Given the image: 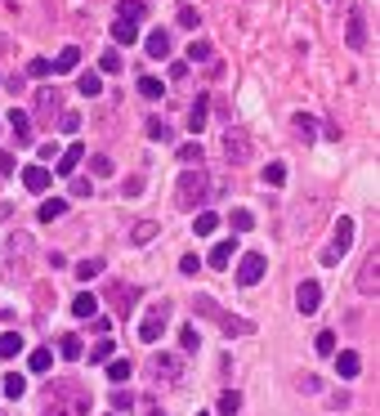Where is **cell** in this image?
Returning <instances> with one entry per match:
<instances>
[{"mask_svg":"<svg viewBox=\"0 0 380 416\" xmlns=\"http://www.w3.org/2000/svg\"><path fill=\"white\" fill-rule=\"evenodd\" d=\"M215 323L224 327V336H251L255 323H246V318H233V313H215Z\"/></svg>","mask_w":380,"mask_h":416,"instance_id":"5bb4252c","label":"cell"},{"mask_svg":"<svg viewBox=\"0 0 380 416\" xmlns=\"http://www.w3.org/2000/svg\"><path fill=\"white\" fill-rule=\"evenodd\" d=\"M349 246H354V220H349V215H340V220H336V238H332V246L322 251V264H336L344 251H349Z\"/></svg>","mask_w":380,"mask_h":416,"instance_id":"5b68a950","label":"cell"},{"mask_svg":"<svg viewBox=\"0 0 380 416\" xmlns=\"http://www.w3.org/2000/svg\"><path fill=\"white\" fill-rule=\"evenodd\" d=\"M108 300L117 305V313L125 318V313H130V305L139 300V287H130V282H112V287H108Z\"/></svg>","mask_w":380,"mask_h":416,"instance_id":"8fae6325","label":"cell"},{"mask_svg":"<svg viewBox=\"0 0 380 416\" xmlns=\"http://www.w3.org/2000/svg\"><path fill=\"white\" fill-rule=\"evenodd\" d=\"M215 228H220V215H215V210H202V215H197V224H192L197 238H210Z\"/></svg>","mask_w":380,"mask_h":416,"instance_id":"4316f807","label":"cell"},{"mask_svg":"<svg viewBox=\"0 0 380 416\" xmlns=\"http://www.w3.org/2000/svg\"><path fill=\"white\" fill-rule=\"evenodd\" d=\"M264 184H269V188H282L287 184V166L282 161H269V166H264Z\"/></svg>","mask_w":380,"mask_h":416,"instance_id":"1f68e13d","label":"cell"},{"mask_svg":"<svg viewBox=\"0 0 380 416\" xmlns=\"http://www.w3.org/2000/svg\"><path fill=\"white\" fill-rule=\"evenodd\" d=\"M148 139H157V143H170V126H166V121H157V116H153V121H148Z\"/></svg>","mask_w":380,"mask_h":416,"instance_id":"ee69618b","label":"cell"},{"mask_svg":"<svg viewBox=\"0 0 380 416\" xmlns=\"http://www.w3.org/2000/svg\"><path fill=\"white\" fill-rule=\"evenodd\" d=\"M49 179H54V175H49V166H23V188L27 193H45Z\"/></svg>","mask_w":380,"mask_h":416,"instance_id":"4fadbf2b","label":"cell"},{"mask_svg":"<svg viewBox=\"0 0 380 416\" xmlns=\"http://www.w3.org/2000/svg\"><path fill=\"white\" fill-rule=\"evenodd\" d=\"M139 94L143 98H161V94H166V86H161L157 76H139Z\"/></svg>","mask_w":380,"mask_h":416,"instance_id":"60d3db41","label":"cell"},{"mask_svg":"<svg viewBox=\"0 0 380 416\" xmlns=\"http://www.w3.org/2000/svg\"><path fill=\"white\" fill-rule=\"evenodd\" d=\"M27 394V380L23 376H5V398H23Z\"/></svg>","mask_w":380,"mask_h":416,"instance_id":"7dc6e473","label":"cell"},{"mask_svg":"<svg viewBox=\"0 0 380 416\" xmlns=\"http://www.w3.org/2000/svg\"><path fill=\"white\" fill-rule=\"evenodd\" d=\"M117 19L121 23H139V19H148V5L143 0H117Z\"/></svg>","mask_w":380,"mask_h":416,"instance_id":"ac0fdd59","label":"cell"},{"mask_svg":"<svg viewBox=\"0 0 380 416\" xmlns=\"http://www.w3.org/2000/svg\"><path fill=\"white\" fill-rule=\"evenodd\" d=\"M264 264H269V260H264L260 251H246L242 264H237V282H242V287H255V282L264 278Z\"/></svg>","mask_w":380,"mask_h":416,"instance_id":"52a82bcc","label":"cell"},{"mask_svg":"<svg viewBox=\"0 0 380 416\" xmlns=\"http://www.w3.org/2000/svg\"><path fill=\"white\" fill-rule=\"evenodd\" d=\"M242 412V394L237 390H224L220 394V416H237Z\"/></svg>","mask_w":380,"mask_h":416,"instance_id":"e575fe53","label":"cell"},{"mask_svg":"<svg viewBox=\"0 0 380 416\" xmlns=\"http://www.w3.org/2000/svg\"><path fill=\"white\" fill-rule=\"evenodd\" d=\"M143 193V175H130L125 179V197H139Z\"/></svg>","mask_w":380,"mask_h":416,"instance_id":"9f6ffc18","label":"cell"},{"mask_svg":"<svg viewBox=\"0 0 380 416\" xmlns=\"http://www.w3.org/2000/svg\"><path fill=\"white\" fill-rule=\"evenodd\" d=\"M197 416H206V412H197Z\"/></svg>","mask_w":380,"mask_h":416,"instance_id":"94428289","label":"cell"},{"mask_svg":"<svg viewBox=\"0 0 380 416\" xmlns=\"http://www.w3.org/2000/svg\"><path fill=\"white\" fill-rule=\"evenodd\" d=\"M76 63H81V49L68 45V49H58V59L49 63V68H54V72H76Z\"/></svg>","mask_w":380,"mask_h":416,"instance_id":"cb8c5ba5","label":"cell"},{"mask_svg":"<svg viewBox=\"0 0 380 416\" xmlns=\"http://www.w3.org/2000/svg\"><path fill=\"white\" fill-rule=\"evenodd\" d=\"M41 416H72V412L63 407V398H58L54 390H49V394H45V407H41Z\"/></svg>","mask_w":380,"mask_h":416,"instance_id":"b9f144b4","label":"cell"},{"mask_svg":"<svg viewBox=\"0 0 380 416\" xmlns=\"http://www.w3.org/2000/svg\"><path fill=\"white\" fill-rule=\"evenodd\" d=\"M202 157L206 153H202V143H197V139L192 143H179V161H184V166H202Z\"/></svg>","mask_w":380,"mask_h":416,"instance_id":"d590c367","label":"cell"},{"mask_svg":"<svg viewBox=\"0 0 380 416\" xmlns=\"http://www.w3.org/2000/svg\"><path fill=\"white\" fill-rule=\"evenodd\" d=\"M224 157H228V166H246V161H251V139H246V130H237V126L224 130Z\"/></svg>","mask_w":380,"mask_h":416,"instance_id":"3957f363","label":"cell"},{"mask_svg":"<svg viewBox=\"0 0 380 416\" xmlns=\"http://www.w3.org/2000/svg\"><path fill=\"white\" fill-rule=\"evenodd\" d=\"M90 166H94V175H98V179H108L112 171H117V166H112V157H103V153H98V157H90Z\"/></svg>","mask_w":380,"mask_h":416,"instance_id":"681fc988","label":"cell"},{"mask_svg":"<svg viewBox=\"0 0 380 416\" xmlns=\"http://www.w3.org/2000/svg\"><path fill=\"white\" fill-rule=\"evenodd\" d=\"M197 269H202V260H197V255H184V260H179V273H188V278H197Z\"/></svg>","mask_w":380,"mask_h":416,"instance_id":"11a10c76","label":"cell"},{"mask_svg":"<svg viewBox=\"0 0 380 416\" xmlns=\"http://www.w3.org/2000/svg\"><path fill=\"white\" fill-rule=\"evenodd\" d=\"M112 349H117L112 340H98V345H90V362H108V358H112Z\"/></svg>","mask_w":380,"mask_h":416,"instance_id":"bcb514c9","label":"cell"},{"mask_svg":"<svg viewBox=\"0 0 380 416\" xmlns=\"http://www.w3.org/2000/svg\"><path fill=\"white\" fill-rule=\"evenodd\" d=\"M63 215H68V202H63V197H54V202L41 206V224H54V220H63Z\"/></svg>","mask_w":380,"mask_h":416,"instance_id":"4dcf8cb0","label":"cell"},{"mask_svg":"<svg viewBox=\"0 0 380 416\" xmlns=\"http://www.w3.org/2000/svg\"><path fill=\"white\" fill-rule=\"evenodd\" d=\"M58 130H63V135H76V130H81V116L76 112H58Z\"/></svg>","mask_w":380,"mask_h":416,"instance_id":"c3c4849f","label":"cell"},{"mask_svg":"<svg viewBox=\"0 0 380 416\" xmlns=\"http://www.w3.org/2000/svg\"><path fill=\"white\" fill-rule=\"evenodd\" d=\"M72 313H76V318H94V313H98V300H94L90 291H81L76 300H72Z\"/></svg>","mask_w":380,"mask_h":416,"instance_id":"484cf974","label":"cell"},{"mask_svg":"<svg viewBox=\"0 0 380 416\" xmlns=\"http://www.w3.org/2000/svg\"><path fill=\"white\" fill-rule=\"evenodd\" d=\"M112 407H117V412H130V407H135V394H130V390H117V394H112Z\"/></svg>","mask_w":380,"mask_h":416,"instance_id":"f5cc1de1","label":"cell"},{"mask_svg":"<svg viewBox=\"0 0 380 416\" xmlns=\"http://www.w3.org/2000/svg\"><path fill=\"white\" fill-rule=\"evenodd\" d=\"M175 19H179V27H188V31H197V23H202V14H197L192 5H179V9H175Z\"/></svg>","mask_w":380,"mask_h":416,"instance_id":"f35d334b","label":"cell"},{"mask_svg":"<svg viewBox=\"0 0 380 416\" xmlns=\"http://www.w3.org/2000/svg\"><path fill=\"white\" fill-rule=\"evenodd\" d=\"M228 224H233V233H251L255 228V215L246 210V206H237L233 215H228Z\"/></svg>","mask_w":380,"mask_h":416,"instance_id":"d6a6232c","label":"cell"},{"mask_svg":"<svg viewBox=\"0 0 380 416\" xmlns=\"http://www.w3.org/2000/svg\"><path fill=\"white\" fill-rule=\"evenodd\" d=\"M130 372H135V367H130L125 358H108V380H117V385H121V380H130Z\"/></svg>","mask_w":380,"mask_h":416,"instance_id":"8d00e7d4","label":"cell"},{"mask_svg":"<svg viewBox=\"0 0 380 416\" xmlns=\"http://www.w3.org/2000/svg\"><path fill=\"white\" fill-rule=\"evenodd\" d=\"M166 323H170V305L161 300V305H153L143 313V323H139V336H143V345H157L161 340V331H166Z\"/></svg>","mask_w":380,"mask_h":416,"instance_id":"7a4b0ae2","label":"cell"},{"mask_svg":"<svg viewBox=\"0 0 380 416\" xmlns=\"http://www.w3.org/2000/svg\"><path fill=\"white\" fill-rule=\"evenodd\" d=\"M206 193H210V175H206V166H188V171L179 175L175 202L184 206V210H197V202H206Z\"/></svg>","mask_w":380,"mask_h":416,"instance_id":"6da1fadb","label":"cell"},{"mask_svg":"<svg viewBox=\"0 0 380 416\" xmlns=\"http://www.w3.org/2000/svg\"><path fill=\"white\" fill-rule=\"evenodd\" d=\"M295 385H300V394H318V390H322V380H318V376H300Z\"/></svg>","mask_w":380,"mask_h":416,"instance_id":"db71d44e","label":"cell"},{"mask_svg":"<svg viewBox=\"0 0 380 416\" xmlns=\"http://www.w3.org/2000/svg\"><path fill=\"white\" fill-rule=\"evenodd\" d=\"M54 161H58V166H54V171H49V175H72L76 166L86 161V143H68V148H63V153H58Z\"/></svg>","mask_w":380,"mask_h":416,"instance_id":"30bf717a","label":"cell"},{"mask_svg":"<svg viewBox=\"0 0 380 416\" xmlns=\"http://www.w3.org/2000/svg\"><path fill=\"white\" fill-rule=\"evenodd\" d=\"M143 416H161V407L153 403V398H148V403H143Z\"/></svg>","mask_w":380,"mask_h":416,"instance_id":"91938a15","label":"cell"},{"mask_svg":"<svg viewBox=\"0 0 380 416\" xmlns=\"http://www.w3.org/2000/svg\"><path fill=\"white\" fill-rule=\"evenodd\" d=\"M23 349V336L19 331H5V336H0V358H14Z\"/></svg>","mask_w":380,"mask_h":416,"instance_id":"74e56055","label":"cell"},{"mask_svg":"<svg viewBox=\"0 0 380 416\" xmlns=\"http://www.w3.org/2000/svg\"><path fill=\"white\" fill-rule=\"evenodd\" d=\"M336 372H340L344 380H354V376L362 372V358L354 354V349H340V354H336Z\"/></svg>","mask_w":380,"mask_h":416,"instance_id":"9a60e30c","label":"cell"},{"mask_svg":"<svg viewBox=\"0 0 380 416\" xmlns=\"http://www.w3.org/2000/svg\"><path fill=\"white\" fill-rule=\"evenodd\" d=\"M188 59H192V63H206V59H215L210 41H192V45H188Z\"/></svg>","mask_w":380,"mask_h":416,"instance_id":"7bdbcfd3","label":"cell"},{"mask_svg":"<svg viewBox=\"0 0 380 416\" xmlns=\"http://www.w3.org/2000/svg\"><path fill=\"white\" fill-rule=\"evenodd\" d=\"M14 166H19V161H14L9 153H0V175H14Z\"/></svg>","mask_w":380,"mask_h":416,"instance_id":"680465c9","label":"cell"},{"mask_svg":"<svg viewBox=\"0 0 380 416\" xmlns=\"http://www.w3.org/2000/svg\"><path fill=\"white\" fill-rule=\"evenodd\" d=\"M27 255H31V238H27V233H14V238H9V269H19V273H14V282H19L23 278V264H27Z\"/></svg>","mask_w":380,"mask_h":416,"instance_id":"ba28073f","label":"cell"},{"mask_svg":"<svg viewBox=\"0 0 380 416\" xmlns=\"http://www.w3.org/2000/svg\"><path fill=\"white\" fill-rule=\"evenodd\" d=\"M98 273H103V255H90V260L76 264V278H81V282H90V278H98Z\"/></svg>","mask_w":380,"mask_h":416,"instance_id":"f546056e","label":"cell"},{"mask_svg":"<svg viewBox=\"0 0 380 416\" xmlns=\"http://www.w3.org/2000/svg\"><path fill=\"white\" fill-rule=\"evenodd\" d=\"M148 372L157 380H166V385H175V380H184V358L179 354H153L148 358Z\"/></svg>","mask_w":380,"mask_h":416,"instance_id":"277c9868","label":"cell"},{"mask_svg":"<svg viewBox=\"0 0 380 416\" xmlns=\"http://www.w3.org/2000/svg\"><path fill=\"white\" fill-rule=\"evenodd\" d=\"M9 126H14V135H19V143L27 148V143H31V116H27L23 108H14V112H9Z\"/></svg>","mask_w":380,"mask_h":416,"instance_id":"d6986e66","label":"cell"},{"mask_svg":"<svg viewBox=\"0 0 380 416\" xmlns=\"http://www.w3.org/2000/svg\"><path fill=\"white\" fill-rule=\"evenodd\" d=\"M313 349L327 358V354H336V331H318V340H313Z\"/></svg>","mask_w":380,"mask_h":416,"instance_id":"f6af8a7d","label":"cell"},{"mask_svg":"<svg viewBox=\"0 0 380 416\" xmlns=\"http://www.w3.org/2000/svg\"><path fill=\"white\" fill-rule=\"evenodd\" d=\"M358 291H362V295H376V291H380V251H371L367 260H362V269H358Z\"/></svg>","mask_w":380,"mask_h":416,"instance_id":"8992f818","label":"cell"},{"mask_svg":"<svg viewBox=\"0 0 380 416\" xmlns=\"http://www.w3.org/2000/svg\"><path fill=\"white\" fill-rule=\"evenodd\" d=\"M54 112H58V90L54 86L36 90V116H54Z\"/></svg>","mask_w":380,"mask_h":416,"instance_id":"7402d4cb","label":"cell"},{"mask_svg":"<svg viewBox=\"0 0 380 416\" xmlns=\"http://www.w3.org/2000/svg\"><path fill=\"white\" fill-rule=\"evenodd\" d=\"M72 197H90V179H72Z\"/></svg>","mask_w":380,"mask_h":416,"instance_id":"6f0895ef","label":"cell"},{"mask_svg":"<svg viewBox=\"0 0 380 416\" xmlns=\"http://www.w3.org/2000/svg\"><path fill=\"white\" fill-rule=\"evenodd\" d=\"M295 135H300L304 143H313V139H318V121H313V116H304V112H295Z\"/></svg>","mask_w":380,"mask_h":416,"instance_id":"d4e9b609","label":"cell"},{"mask_svg":"<svg viewBox=\"0 0 380 416\" xmlns=\"http://www.w3.org/2000/svg\"><path fill=\"white\" fill-rule=\"evenodd\" d=\"M143 49H148V59H166L170 54V36H166V31H148V41H143Z\"/></svg>","mask_w":380,"mask_h":416,"instance_id":"2e32d148","label":"cell"},{"mask_svg":"<svg viewBox=\"0 0 380 416\" xmlns=\"http://www.w3.org/2000/svg\"><path fill=\"white\" fill-rule=\"evenodd\" d=\"M157 233H161V224H157V220H139L135 228H130V242H135V246H148V242L157 238Z\"/></svg>","mask_w":380,"mask_h":416,"instance_id":"44dd1931","label":"cell"},{"mask_svg":"<svg viewBox=\"0 0 380 416\" xmlns=\"http://www.w3.org/2000/svg\"><path fill=\"white\" fill-rule=\"evenodd\" d=\"M206 116H210V94H197V103L188 108V130H206Z\"/></svg>","mask_w":380,"mask_h":416,"instance_id":"e0dca14e","label":"cell"},{"mask_svg":"<svg viewBox=\"0 0 380 416\" xmlns=\"http://www.w3.org/2000/svg\"><path fill=\"white\" fill-rule=\"evenodd\" d=\"M112 41H117V45H135L139 41V27L135 23H112Z\"/></svg>","mask_w":380,"mask_h":416,"instance_id":"f1b7e54d","label":"cell"},{"mask_svg":"<svg viewBox=\"0 0 380 416\" xmlns=\"http://www.w3.org/2000/svg\"><path fill=\"white\" fill-rule=\"evenodd\" d=\"M295 305H300V313H318V305H322V287L318 282H300V291H295Z\"/></svg>","mask_w":380,"mask_h":416,"instance_id":"7c38bea8","label":"cell"},{"mask_svg":"<svg viewBox=\"0 0 380 416\" xmlns=\"http://www.w3.org/2000/svg\"><path fill=\"white\" fill-rule=\"evenodd\" d=\"M76 90L86 94V98H94V94H103V76H98L94 68H90V72H81V76H76Z\"/></svg>","mask_w":380,"mask_h":416,"instance_id":"603a6c76","label":"cell"},{"mask_svg":"<svg viewBox=\"0 0 380 416\" xmlns=\"http://www.w3.org/2000/svg\"><path fill=\"white\" fill-rule=\"evenodd\" d=\"M344 41H349V49H362V45H367V14H362L358 5L349 9V23H344Z\"/></svg>","mask_w":380,"mask_h":416,"instance_id":"9c48e42d","label":"cell"},{"mask_svg":"<svg viewBox=\"0 0 380 416\" xmlns=\"http://www.w3.org/2000/svg\"><path fill=\"white\" fill-rule=\"evenodd\" d=\"M206 264H210V269H228V264H233V242H215Z\"/></svg>","mask_w":380,"mask_h":416,"instance_id":"ffe728a7","label":"cell"},{"mask_svg":"<svg viewBox=\"0 0 380 416\" xmlns=\"http://www.w3.org/2000/svg\"><path fill=\"white\" fill-rule=\"evenodd\" d=\"M49 72H54V68H49V59H31L27 63V76H36V81H45Z\"/></svg>","mask_w":380,"mask_h":416,"instance_id":"816d5d0a","label":"cell"},{"mask_svg":"<svg viewBox=\"0 0 380 416\" xmlns=\"http://www.w3.org/2000/svg\"><path fill=\"white\" fill-rule=\"evenodd\" d=\"M49 362H54V354H49V349H31V354H27V372H49Z\"/></svg>","mask_w":380,"mask_h":416,"instance_id":"83f0119b","label":"cell"},{"mask_svg":"<svg viewBox=\"0 0 380 416\" xmlns=\"http://www.w3.org/2000/svg\"><path fill=\"white\" fill-rule=\"evenodd\" d=\"M103 72H121V54L117 49H103V54H98V76Z\"/></svg>","mask_w":380,"mask_h":416,"instance_id":"ab89813d","label":"cell"},{"mask_svg":"<svg viewBox=\"0 0 380 416\" xmlns=\"http://www.w3.org/2000/svg\"><path fill=\"white\" fill-rule=\"evenodd\" d=\"M179 345H184L188 354H197V345H202V336H197V327H184V331H179Z\"/></svg>","mask_w":380,"mask_h":416,"instance_id":"f907efd6","label":"cell"},{"mask_svg":"<svg viewBox=\"0 0 380 416\" xmlns=\"http://www.w3.org/2000/svg\"><path fill=\"white\" fill-rule=\"evenodd\" d=\"M81 345H86V340H81V336H63V340H58V354L68 358V362H76L81 354H86V349H81Z\"/></svg>","mask_w":380,"mask_h":416,"instance_id":"836d02e7","label":"cell"}]
</instances>
